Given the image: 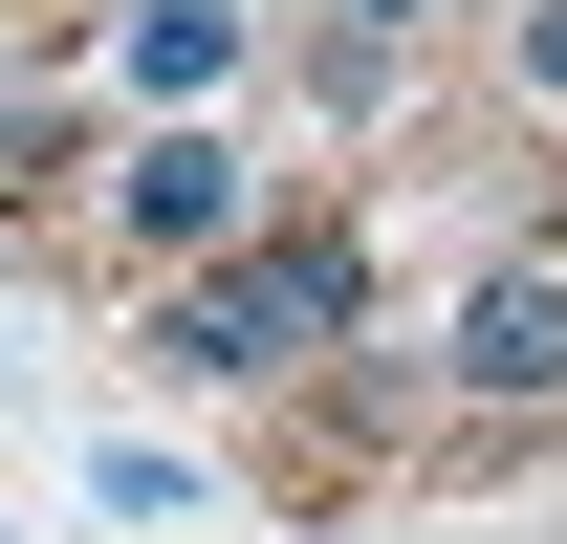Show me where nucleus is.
I'll return each instance as SVG.
<instances>
[{"label": "nucleus", "instance_id": "2", "mask_svg": "<svg viewBox=\"0 0 567 544\" xmlns=\"http://www.w3.org/2000/svg\"><path fill=\"white\" fill-rule=\"evenodd\" d=\"M415 370H436V436H546L567 414V218H524L502 262H458Z\"/></svg>", "mask_w": 567, "mask_h": 544}, {"label": "nucleus", "instance_id": "1", "mask_svg": "<svg viewBox=\"0 0 567 544\" xmlns=\"http://www.w3.org/2000/svg\"><path fill=\"white\" fill-rule=\"evenodd\" d=\"M371 348V240L350 218H262L240 262H175L153 283V370L175 393H306Z\"/></svg>", "mask_w": 567, "mask_h": 544}, {"label": "nucleus", "instance_id": "4", "mask_svg": "<svg viewBox=\"0 0 567 544\" xmlns=\"http://www.w3.org/2000/svg\"><path fill=\"white\" fill-rule=\"evenodd\" d=\"M240 44H262L240 0H132V22H110V109H132V132H175V109H218V87H240Z\"/></svg>", "mask_w": 567, "mask_h": 544}, {"label": "nucleus", "instance_id": "6", "mask_svg": "<svg viewBox=\"0 0 567 544\" xmlns=\"http://www.w3.org/2000/svg\"><path fill=\"white\" fill-rule=\"evenodd\" d=\"M415 22H458V0H350V44H415Z\"/></svg>", "mask_w": 567, "mask_h": 544}, {"label": "nucleus", "instance_id": "5", "mask_svg": "<svg viewBox=\"0 0 567 544\" xmlns=\"http://www.w3.org/2000/svg\"><path fill=\"white\" fill-rule=\"evenodd\" d=\"M502 66H524V109L567 132V0H524V22H502Z\"/></svg>", "mask_w": 567, "mask_h": 544}, {"label": "nucleus", "instance_id": "3", "mask_svg": "<svg viewBox=\"0 0 567 544\" xmlns=\"http://www.w3.org/2000/svg\"><path fill=\"white\" fill-rule=\"evenodd\" d=\"M262 218H284V197H262V153H240V132H197V109L110 153V262H132V283H175V262H240Z\"/></svg>", "mask_w": 567, "mask_h": 544}]
</instances>
